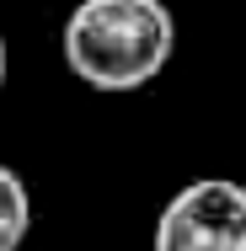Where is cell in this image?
Returning a JSON list of instances; mask_svg holds the SVG:
<instances>
[{
  "label": "cell",
  "instance_id": "obj_3",
  "mask_svg": "<svg viewBox=\"0 0 246 251\" xmlns=\"http://www.w3.org/2000/svg\"><path fill=\"white\" fill-rule=\"evenodd\" d=\"M27 230H32V193L11 166H0V251H22Z\"/></svg>",
  "mask_w": 246,
  "mask_h": 251
},
{
  "label": "cell",
  "instance_id": "obj_2",
  "mask_svg": "<svg viewBox=\"0 0 246 251\" xmlns=\"http://www.w3.org/2000/svg\"><path fill=\"white\" fill-rule=\"evenodd\" d=\"M155 251H246V187L230 176L188 182L155 219Z\"/></svg>",
  "mask_w": 246,
  "mask_h": 251
},
{
  "label": "cell",
  "instance_id": "obj_4",
  "mask_svg": "<svg viewBox=\"0 0 246 251\" xmlns=\"http://www.w3.org/2000/svg\"><path fill=\"white\" fill-rule=\"evenodd\" d=\"M5 75H11V53H5V38H0V91H5Z\"/></svg>",
  "mask_w": 246,
  "mask_h": 251
},
{
  "label": "cell",
  "instance_id": "obj_1",
  "mask_svg": "<svg viewBox=\"0 0 246 251\" xmlns=\"http://www.w3.org/2000/svg\"><path fill=\"white\" fill-rule=\"evenodd\" d=\"M59 53L91 91H139L177 53V16L166 0H81L64 16Z\"/></svg>",
  "mask_w": 246,
  "mask_h": 251
}]
</instances>
